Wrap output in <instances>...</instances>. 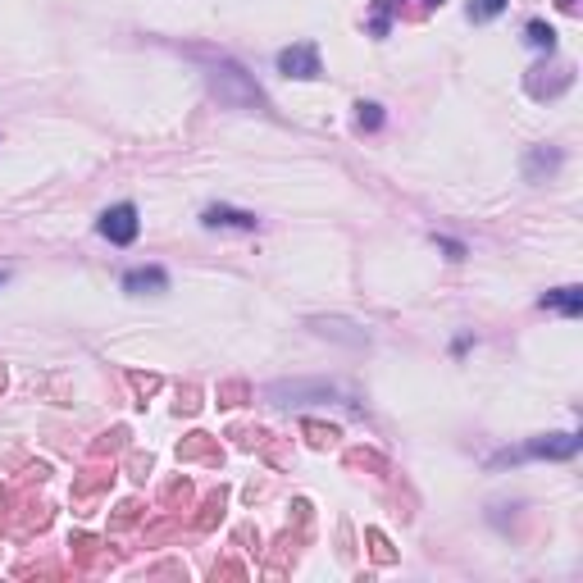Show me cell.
Masks as SVG:
<instances>
[{
  "instance_id": "cell-1",
  "label": "cell",
  "mask_w": 583,
  "mask_h": 583,
  "mask_svg": "<svg viewBox=\"0 0 583 583\" xmlns=\"http://www.w3.org/2000/svg\"><path fill=\"white\" fill-rule=\"evenodd\" d=\"M210 92H215L219 105H228V110H256V105H265L260 87L246 78V69L233 60L210 64Z\"/></svg>"
},
{
  "instance_id": "cell-2",
  "label": "cell",
  "mask_w": 583,
  "mask_h": 583,
  "mask_svg": "<svg viewBox=\"0 0 583 583\" xmlns=\"http://www.w3.org/2000/svg\"><path fill=\"white\" fill-rule=\"evenodd\" d=\"M269 401L274 406H315V401H351V397H342L324 379H292V383H269Z\"/></svg>"
},
{
  "instance_id": "cell-3",
  "label": "cell",
  "mask_w": 583,
  "mask_h": 583,
  "mask_svg": "<svg viewBox=\"0 0 583 583\" xmlns=\"http://www.w3.org/2000/svg\"><path fill=\"white\" fill-rule=\"evenodd\" d=\"M579 447H583L579 433H547V438H533L529 447L497 456L492 465H502V461H570V456H574Z\"/></svg>"
},
{
  "instance_id": "cell-4",
  "label": "cell",
  "mask_w": 583,
  "mask_h": 583,
  "mask_svg": "<svg viewBox=\"0 0 583 583\" xmlns=\"http://www.w3.org/2000/svg\"><path fill=\"white\" fill-rule=\"evenodd\" d=\"M96 233L105 237L110 246H133L137 233H142V219H137V205L133 201H119L110 205L101 219H96Z\"/></svg>"
},
{
  "instance_id": "cell-5",
  "label": "cell",
  "mask_w": 583,
  "mask_h": 583,
  "mask_svg": "<svg viewBox=\"0 0 583 583\" xmlns=\"http://www.w3.org/2000/svg\"><path fill=\"white\" fill-rule=\"evenodd\" d=\"M278 73H283V78L315 82L319 73H324V64H319V46H315V41H297V46H283V51H278Z\"/></svg>"
},
{
  "instance_id": "cell-6",
  "label": "cell",
  "mask_w": 583,
  "mask_h": 583,
  "mask_svg": "<svg viewBox=\"0 0 583 583\" xmlns=\"http://www.w3.org/2000/svg\"><path fill=\"white\" fill-rule=\"evenodd\" d=\"M119 283H123L128 297H160V292H169V269L164 265H137V269H128Z\"/></svg>"
},
{
  "instance_id": "cell-7",
  "label": "cell",
  "mask_w": 583,
  "mask_h": 583,
  "mask_svg": "<svg viewBox=\"0 0 583 583\" xmlns=\"http://www.w3.org/2000/svg\"><path fill=\"white\" fill-rule=\"evenodd\" d=\"M201 224L205 228H237V233H256L260 228V219L251 215V210H233V205H205L201 210Z\"/></svg>"
},
{
  "instance_id": "cell-8",
  "label": "cell",
  "mask_w": 583,
  "mask_h": 583,
  "mask_svg": "<svg viewBox=\"0 0 583 583\" xmlns=\"http://www.w3.org/2000/svg\"><path fill=\"white\" fill-rule=\"evenodd\" d=\"M543 310H561L565 319H579L583 315V287H552L543 297Z\"/></svg>"
},
{
  "instance_id": "cell-9",
  "label": "cell",
  "mask_w": 583,
  "mask_h": 583,
  "mask_svg": "<svg viewBox=\"0 0 583 583\" xmlns=\"http://www.w3.org/2000/svg\"><path fill=\"white\" fill-rule=\"evenodd\" d=\"M310 328H319L324 338H342V342H351V347H365V342H369L365 328L347 324V319H310Z\"/></svg>"
},
{
  "instance_id": "cell-10",
  "label": "cell",
  "mask_w": 583,
  "mask_h": 583,
  "mask_svg": "<svg viewBox=\"0 0 583 583\" xmlns=\"http://www.w3.org/2000/svg\"><path fill=\"white\" fill-rule=\"evenodd\" d=\"M556 169H561V151H556V146H533L529 160H524V174H529L533 183L543 174H556Z\"/></svg>"
},
{
  "instance_id": "cell-11",
  "label": "cell",
  "mask_w": 583,
  "mask_h": 583,
  "mask_svg": "<svg viewBox=\"0 0 583 583\" xmlns=\"http://www.w3.org/2000/svg\"><path fill=\"white\" fill-rule=\"evenodd\" d=\"M524 41H529L533 51L552 55L556 51V28H552V23H543V19H529V23H524Z\"/></svg>"
},
{
  "instance_id": "cell-12",
  "label": "cell",
  "mask_w": 583,
  "mask_h": 583,
  "mask_svg": "<svg viewBox=\"0 0 583 583\" xmlns=\"http://www.w3.org/2000/svg\"><path fill=\"white\" fill-rule=\"evenodd\" d=\"M383 123H388V114H383L379 101H360L356 105V128H360V133H379Z\"/></svg>"
},
{
  "instance_id": "cell-13",
  "label": "cell",
  "mask_w": 583,
  "mask_h": 583,
  "mask_svg": "<svg viewBox=\"0 0 583 583\" xmlns=\"http://www.w3.org/2000/svg\"><path fill=\"white\" fill-rule=\"evenodd\" d=\"M506 5H511V0H470V23L497 19V14H506Z\"/></svg>"
},
{
  "instance_id": "cell-14",
  "label": "cell",
  "mask_w": 583,
  "mask_h": 583,
  "mask_svg": "<svg viewBox=\"0 0 583 583\" xmlns=\"http://www.w3.org/2000/svg\"><path fill=\"white\" fill-rule=\"evenodd\" d=\"M433 246L447 251V260H465V242H456V237H447V233H433Z\"/></svg>"
},
{
  "instance_id": "cell-15",
  "label": "cell",
  "mask_w": 583,
  "mask_h": 583,
  "mask_svg": "<svg viewBox=\"0 0 583 583\" xmlns=\"http://www.w3.org/2000/svg\"><path fill=\"white\" fill-rule=\"evenodd\" d=\"M5 283H10V269H0V287H5Z\"/></svg>"
}]
</instances>
